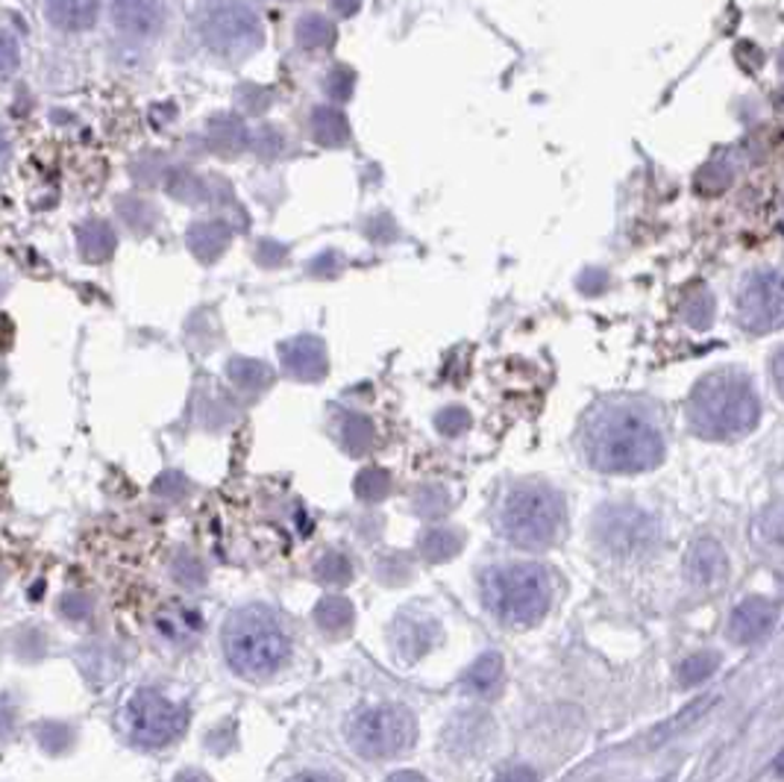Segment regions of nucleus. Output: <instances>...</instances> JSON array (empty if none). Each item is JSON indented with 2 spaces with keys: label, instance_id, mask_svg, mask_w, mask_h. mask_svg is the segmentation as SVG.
Segmentation results:
<instances>
[{
  "label": "nucleus",
  "instance_id": "7ed1b4c3",
  "mask_svg": "<svg viewBox=\"0 0 784 782\" xmlns=\"http://www.w3.org/2000/svg\"><path fill=\"white\" fill-rule=\"evenodd\" d=\"M690 427L702 439H741L755 430L761 418V400L750 379L741 374H711L690 395Z\"/></svg>",
  "mask_w": 784,
  "mask_h": 782
},
{
  "label": "nucleus",
  "instance_id": "a211bd4d",
  "mask_svg": "<svg viewBox=\"0 0 784 782\" xmlns=\"http://www.w3.org/2000/svg\"><path fill=\"white\" fill-rule=\"evenodd\" d=\"M353 618H356L353 603H350L347 598H341V594L323 598L321 603H318V609H314V621H318V626L326 630V633H344V630H350V624H353Z\"/></svg>",
  "mask_w": 784,
  "mask_h": 782
},
{
  "label": "nucleus",
  "instance_id": "f8f14e48",
  "mask_svg": "<svg viewBox=\"0 0 784 782\" xmlns=\"http://www.w3.org/2000/svg\"><path fill=\"white\" fill-rule=\"evenodd\" d=\"M279 356L282 365L291 377L314 383L330 371V360H326V347L318 335H297L291 342L279 344Z\"/></svg>",
  "mask_w": 784,
  "mask_h": 782
},
{
  "label": "nucleus",
  "instance_id": "c85d7f7f",
  "mask_svg": "<svg viewBox=\"0 0 784 782\" xmlns=\"http://www.w3.org/2000/svg\"><path fill=\"white\" fill-rule=\"evenodd\" d=\"M314 574H318V580L339 582L341 586V582H347L353 577V565L347 563V556L326 554L321 563L314 565Z\"/></svg>",
  "mask_w": 784,
  "mask_h": 782
},
{
  "label": "nucleus",
  "instance_id": "bb28decb",
  "mask_svg": "<svg viewBox=\"0 0 784 782\" xmlns=\"http://www.w3.org/2000/svg\"><path fill=\"white\" fill-rule=\"evenodd\" d=\"M344 444L353 453H365L374 444V427H370V421L362 418V415L347 418V424H344Z\"/></svg>",
  "mask_w": 784,
  "mask_h": 782
},
{
  "label": "nucleus",
  "instance_id": "39448f33",
  "mask_svg": "<svg viewBox=\"0 0 784 782\" xmlns=\"http://www.w3.org/2000/svg\"><path fill=\"white\" fill-rule=\"evenodd\" d=\"M503 533L526 550L556 545L565 527V506L547 485H520L503 503Z\"/></svg>",
  "mask_w": 784,
  "mask_h": 782
},
{
  "label": "nucleus",
  "instance_id": "1a4fd4ad",
  "mask_svg": "<svg viewBox=\"0 0 784 782\" xmlns=\"http://www.w3.org/2000/svg\"><path fill=\"white\" fill-rule=\"evenodd\" d=\"M738 321L750 333H773L784 326V274L759 271L738 294Z\"/></svg>",
  "mask_w": 784,
  "mask_h": 782
},
{
  "label": "nucleus",
  "instance_id": "423d86ee",
  "mask_svg": "<svg viewBox=\"0 0 784 782\" xmlns=\"http://www.w3.org/2000/svg\"><path fill=\"white\" fill-rule=\"evenodd\" d=\"M347 744L362 759H391L400 757L415 744L418 727L409 709L391 704L362 706L350 715Z\"/></svg>",
  "mask_w": 784,
  "mask_h": 782
},
{
  "label": "nucleus",
  "instance_id": "5701e85b",
  "mask_svg": "<svg viewBox=\"0 0 784 782\" xmlns=\"http://www.w3.org/2000/svg\"><path fill=\"white\" fill-rule=\"evenodd\" d=\"M79 247L88 259H106L115 250L112 229L100 221H92L86 227H79Z\"/></svg>",
  "mask_w": 784,
  "mask_h": 782
},
{
  "label": "nucleus",
  "instance_id": "393cba45",
  "mask_svg": "<svg viewBox=\"0 0 784 782\" xmlns=\"http://www.w3.org/2000/svg\"><path fill=\"white\" fill-rule=\"evenodd\" d=\"M717 665H720V656H717V653H694L690 660L681 662L679 683L681 686H699V683H706V679L715 674Z\"/></svg>",
  "mask_w": 784,
  "mask_h": 782
},
{
  "label": "nucleus",
  "instance_id": "6ab92c4d",
  "mask_svg": "<svg viewBox=\"0 0 784 782\" xmlns=\"http://www.w3.org/2000/svg\"><path fill=\"white\" fill-rule=\"evenodd\" d=\"M335 39V26L326 21L323 15L312 12V15H303L297 21V44L309 53L326 51Z\"/></svg>",
  "mask_w": 784,
  "mask_h": 782
},
{
  "label": "nucleus",
  "instance_id": "4468645a",
  "mask_svg": "<svg viewBox=\"0 0 784 782\" xmlns=\"http://www.w3.org/2000/svg\"><path fill=\"white\" fill-rule=\"evenodd\" d=\"M685 571L699 586H717L729 574V559H726L723 547L717 545L715 538H699L697 545L690 547Z\"/></svg>",
  "mask_w": 784,
  "mask_h": 782
},
{
  "label": "nucleus",
  "instance_id": "4be33fe9",
  "mask_svg": "<svg viewBox=\"0 0 784 782\" xmlns=\"http://www.w3.org/2000/svg\"><path fill=\"white\" fill-rule=\"evenodd\" d=\"M347 132L344 115L330 109V106H321L312 113V136L321 144H341V141H347Z\"/></svg>",
  "mask_w": 784,
  "mask_h": 782
},
{
  "label": "nucleus",
  "instance_id": "7c9ffc66",
  "mask_svg": "<svg viewBox=\"0 0 784 782\" xmlns=\"http://www.w3.org/2000/svg\"><path fill=\"white\" fill-rule=\"evenodd\" d=\"M18 62H21V47H18L15 35L0 26V83L15 74Z\"/></svg>",
  "mask_w": 784,
  "mask_h": 782
},
{
  "label": "nucleus",
  "instance_id": "473e14b6",
  "mask_svg": "<svg viewBox=\"0 0 784 782\" xmlns=\"http://www.w3.org/2000/svg\"><path fill=\"white\" fill-rule=\"evenodd\" d=\"M773 377H776V386L784 397V347L776 353V360H773Z\"/></svg>",
  "mask_w": 784,
  "mask_h": 782
},
{
  "label": "nucleus",
  "instance_id": "f704fd0d",
  "mask_svg": "<svg viewBox=\"0 0 784 782\" xmlns=\"http://www.w3.org/2000/svg\"><path fill=\"white\" fill-rule=\"evenodd\" d=\"M776 771L784 776V750H782V753H778V759H776Z\"/></svg>",
  "mask_w": 784,
  "mask_h": 782
},
{
  "label": "nucleus",
  "instance_id": "a878e982",
  "mask_svg": "<svg viewBox=\"0 0 784 782\" xmlns=\"http://www.w3.org/2000/svg\"><path fill=\"white\" fill-rule=\"evenodd\" d=\"M388 489H391V480H388L383 468H365V471L356 476V494L365 503L383 501Z\"/></svg>",
  "mask_w": 784,
  "mask_h": 782
},
{
  "label": "nucleus",
  "instance_id": "f03ea898",
  "mask_svg": "<svg viewBox=\"0 0 784 782\" xmlns=\"http://www.w3.org/2000/svg\"><path fill=\"white\" fill-rule=\"evenodd\" d=\"M227 665L245 679L273 677L291 660V633L273 609L247 603L229 612L221 630Z\"/></svg>",
  "mask_w": 784,
  "mask_h": 782
},
{
  "label": "nucleus",
  "instance_id": "9b49d317",
  "mask_svg": "<svg viewBox=\"0 0 784 782\" xmlns=\"http://www.w3.org/2000/svg\"><path fill=\"white\" fill-rule=\"evenodd\" d=\"M165 0H112V21L132 39L157 35L165 24Z\"/></svg>",
  "mask_w": 784,
  "mask_h": 782
},
{
  "label": "nucleus",
  "instance_id": "cd10ccee",
  "mask_svg": "<svg viewBox=\"0 0 784 782\" xmlns=\"http://www.w3.org/2000/svg\"><path fill=\"white\" fill-rule=\"evenodd\" d=\"M229 377L236 379L238 386L261 388L268 386L270 371L265 368V365H256L254 360H233V365H229Z\"/></svg>",
  "mask_w": 784,
  "mask_h": 782
},
{
  "label": "nucleus",
  "instance_id": "2f4dec72",
  "mask_svg": "<svg viewBox=\"0 0 784 782\" xmlns=\"http://www.w3.org/2000/svg\"><path fill=\"white\" fill-rule=\"evenodd\" d=\"M761 533L773 545H784V506H770L759 521Z\"/></svg>",
  "mask_w": 784,
  "mask_h": 782
},
{
  "label": "nucleus",
  "instance_id": "20e7f679",
  "mask_svg": "<svg viewBox=\"0 0 784 782\" xmlns=\"http://www.w3.org/2000/svg\"><path fill=\"white\" fill-rule=\"evenodd\" d=\"M482 591L491 612L512 626L538 624L549 612V600H552L547 571L531 563L488 568Z\"/></svg>",
  "mask_w": 784,
  "mask_h": 782
},
{
  "label": "nucleus",
  "instance_id": "412c9836",
  "mask_svg": "<svg viewBox=\"0 0 784 782\" xmlns=\"http://www.w3.org/2000/svg\"><path fill=\"white\" fill-rule=\"evenodd\" d=\"M459 547H462V538L447 527L427 529L420 538V554L427 556L429 563H444V559L459 554Z\"/></svg>",
  "mask_w": 784,
  "mask_h": 782
},
{
  "label": "nucleus",
  "instance_id": "dca6fc26",
  "mask_svg": "<svg viewBox=\"0 0 784 782\" xmlns=\"http://www.w3.org/2000/svg\"><path fill=\"white\" fill-rule=\"evenodd\" d=\"M491 721L485 713H462L459 718H453V724L447 727L444 739L447 750L453 753H473L482 748V741L488 739Z\"/></svg>",
  "mask_w": 784,
  "mask_h": 782
},
{
  "label": "nucleus",
  "instance_id": "b1692460",
  "mask_svg": "<svg viewBox=\"0 0 784 782\" xmlns=\"http://www.w3.org/2000/svg\"><path fill=\"white\" fill-rule=\"evenodd\" d=\"M681 318L688 321L694 330H706L715 318V300L708 294L706 289H694L681 303Z\"/></svg>",
  "mask_w": 784,
  "mask_h": 782
},
{
  "label": "nucleus",
  "instance_id": "ddd939ff",
  "mask_svg": "<svg viewBox=\"0 0 784 782\" xmlns=\"http://www.w3.org/2000/svg\"><path fill=\"white\" fill-rule=\"evenodd\" d=\"M773 624H776V607L764 598H747L732 612L729 635L741 644H755L773 630Z\"/></svg>",
  "mask_w": 784,
  "mask_h": 782
},
{
  "label": "nucleus",
  "instance_id": "2eb2a0df",
  "mask_svg": "<svg viewBox=\"0 0 784 782\" xmlns=\"http://www.w3.org/2000/svg\"><path fill=\"white\" fill-rule=\"evenodd\" d=\"M51 24L65 33H83L97 21L100 0H44Z\"/></svg>",
  "mask_w": 784,
  "mask_h": 782
},
{
  "label": "nucleus",
  "instance_id": "6e6552de",
  "mask_svg": "<svg viewBox=\"0 0 784 782\" xmlns=\"http://www.w3.org/2000/svg\"><path fill=\"white\" fill-rule=\"evenodd\" d=\"M123 721H127V732H130V739L136 744H141V748H162V744L174 739L176 732L183 730L185 715L174 700L159 695L157 688H139L127 700Z\"/></svg>",
  "mask_w": 784,
  "mask_h": 782
},
{
  "label": "nucleus",
  "instance_id": "aec40b11",
  "mask_svg": "<svg viewBox=\"0 0 784 782\" xmlns=\"http://www.w3.org/2000/svg\"><path fill=\"white\" fill-rule=\"evenodd\" d=\"M503 679V656L500 653H485L480 660L473 662V668L468 671V688L480 692V695H494V688L500 686Z\"/></svg>",
  "mask_w": 784,
  "mask_h": 782
},
{
  "label": "nucleus",
  "instance_id": "c756f323",
  "mask_svg": "<svg viewBox=\"0 0 784 782\" xmlns=\"http://www.w3.org/2000/svg\"><path fill=\"white\" fill-rule=\"evenodd\" d=\"M436 427L444 436H462L471 427V413L462 409V406H447V409L436 415Z\"/></svg>",
  "mask_w": 784,
  "mask_h": 782
},
{
  "label": "nucleus",
  "instance_id": "f3484780",
  "mask_svg": "<svg viewBox=\"0 0 784 782\" xmlns=\"http://www.w3.org/2000/svg\"><path fill=\"white\" fill-rule=\"evenodd\" d=\"M229 242V229L221 224V221H201L189 229V247L201 259H215V256L227 247Z\"/></svg>",
  "mask_w": 784,
  "mask_h": 782
},
{
  "label": "nucleus",
  "instance_id": "9d476101",
  "mask_svg": "<svg viewBox=\"0 0 784 782\" xmlns=\"http://www.w3.org/2000/svg\"><path fill=\"white\" fill-rule=\"evenodd\" d=\"M441 639V624L436 615H427L420 609H406L397 615L391 626L394 651L402 662L423 660Z\"/></svg>",
  "mask_w": 784,
  "mask_h": 782
},
{
  "label": "nucleus",
  "instance_id": "72a5a7b5",
  "mask_svg": "<svg viewBox=\"0 0 784 782\" xmlns=\"http://www.w3.org/2000/svg\"><path fill=\"white\" fill-rule=\"evenodd\" d=\"M7 148H9L7 132H3V127H0V157H3V153H7Z\"/></svg>",
  "mask_w": 784,
  "mask_h": 782
},
{
  "label": "nucleus",
  "instance_id": "f257e3e1",
  "mask_svg": "<svg viewBox=\"0 0 784 782\" xmlns=\"http://www.w3.org/2000/svg\"><path fill=\"white\" fill-rule=\"evenodd\" d=\"M584 453L597 471L641 474L662 465L664 439L649 418L635 409L611 406L591 415L584 427Z\"/></svg>",
  "mask_w": 784,
  "mask_h": 782
},
{
  "label": "nucleus",
  "instance_id": "0eeeda50",
  "mask_svg": "<svg viewBox=\"0 0 784 782\" xmlns=\"http://www.w3.org/2000/svg\"><path fill=\"white\" fill-rule=\"evenodd\" d=\"M197 30L203 44L227 60L250 56L265 39L259 12L247 0H206L197 15Z\"/></svg>",
  "mask_w": 784,
  "mask_h": 782
}]
</instances>
